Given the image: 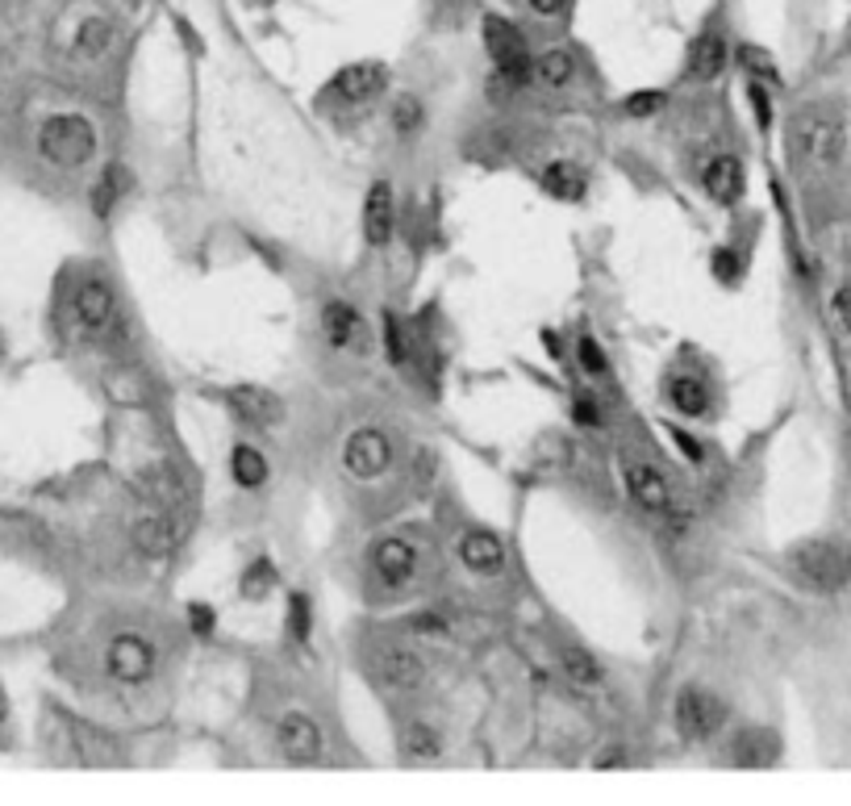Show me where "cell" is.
Instances as JSON below:
<instances>
[{
    "instance_id": "5bb4252c",
    "label": "cell",
    "mask_w": 851,
    "mask_h": 806,
    "mask_svg": "<svg viewBox=\"0 0 851 806\" xmlns=\"http://www.w3.org/2000/svg\"><path fill=\"white\" fill-rule=\"evenodd\" d=\"M388 88V68L376 63V59H363V63H347L343 72L331 80L326 93L338 96V100H372Z\"/></svg>"
},
{
    "instance_id": "f35d334b",
    "label": "cell",
    "mask_w": 851,
    "mask_h": 806,
    "mask_svg": "<svg viewBox=\"0 0 851 806\" xmlns=\"http://www.w3.org/2000/svg\"><path fill=\"white\" fill-rule=\"evenodd\" d=\"M714 276H718V281H727V285H734V281L743 276L739 256H734V251H714Z\"/></svg>"
},
{
    "instance_id": "e575fe53",
    "label": "cell",
    "mask_w": 851,
    "mask_h": 806,
    "mask_svg": "<svg viewBox=\"0 0 851 806\" xmlns=\"http://www.w3.org/2000/svg\"><path fill=\"white\" fill-rule=\"evenodd\" d=\"M626 118H651V114H660L663 109V93L660 88H643V93L626 96Z\"/></svg>"
},
{
    "instance_id": "cb8c5ba5",
    "label": "cell",
    "mask_w": 851,
    "mask_h": 806,
    "mask_svg": "<svg viewBox=\"0 0 851 806\" xmlns=\"http://www.w3.org/2000/svg\"><path fill=\"white\" fill-rule=\"evenodd\" d=\"M539 185H543L547 197H555V201H580L585 189H589V180H585V171L576 164H567V159H555V164L543 167V176H539Z\"/></svg>"
},
{
    "instance_id": "603a6c76",
    "label": "cell",
    "mask_w": 851,
    "mask_h": 806,
    "mask_svg": "<svg viewBox=\"0 0 851 806\" xmlns=\"http://www.w3.org/2000/svg\"><path fill=\"white\" fill-rule=\"evenodd\" d=\"M142 485H146V498L159 501L164 510H184V501H189V489H184V481L171 473V464H164V460L146 469Z\"/></svg>"
},
{
    "instance_id": "f1b7e54d",
    "label": "cell",
    "mask_w": 851,
    "mask_h": 806,
    "mask_svg": "<svg viewBox=\"0 0 851 806\" xmlns=\"http://www.w3.org/2000/svg\"><path fill=\"white\" fill-rule=\"evenodd\" d=\"M777 757V739L768 732H743L739 735V744H734V760L739 764H768V760Z\"/></svg>"
},
{
    "instance_id": "ac0fdd59",
    "label": "cell",
    "mask_w": 851,
    "mask_h": 806,
    "mask_svg": "<svg viewBox=\"0 0 851 806\" xmlns=\"http://www.w3.org/2000/svg\"><path fill=\"white\" fill-rule=\"evenodd\" d=\"M230 410H235L238 418L247 423V427H276L284 418V402L272 393V389H255V384H242V389H230Z\"/></svg>"
},
{
    "instance_id": "83f0119b",
    "label": "cell",
    "mask_w": 851,
    "mask_h": 806,
    "mask_svg": "<svg viewBox=\"0 0 851 806\" xmlns=\"http://www.w3.org/2000/svg\"><path fill=\"white\" fill-rule=\"evenodd\" d=\"M439 752H443V739H439V732H434L430 723H422V719H418V723H409V727L401 732V757L405 760H413V764H418V760H434Z\"/></svg>"
},
{
    "instance_id": "7bdbcfd3",
    "label": "cell",
    "mask_w": 851,
    "mask_h": 806,
    "mask_svg": "<svg viewBox=\"0 0 851 806\" xmlns=\"http://www.w3.org/2000/svg\"><path fill=\"white\" fill-rule=\"evenodd\" d=\"M747 96H752V109H756L759 126H768V121H772V105H768V88H759V84H752V88H747Z\"/></svg>"
},
{
    "instance_id": "4fadbf2b",
    "label": "cell",
    "mask_w": 851,
    "mask_h": 806,
    "mask_svg": "<svg viewBox=\"0 0 851 806\" xmlns=\"http://www.w3.org/2000/svg\"><path fill=\"white\" fill-rule=\"evenodd\" d=\"M71 309H75V322L84 327L88 334H100L109 322H113V309H118V297H113V288L109 281H100V276H88L84 285L75 288V297H71Z\"/></svg>"
},
{
    "instance_id": "9a60e30c",
    "label": "cell",
    "mask_w": 851,
    "mask_h": 806,
    "mask_svg": "<svg viewBox=\"0 0 851 806\" xmlns=\"http://www.w3.org/2000/svg\"><path fill=\"white\" fill-rule=\"evenodd\" d=\"M393 226H397V197H393L388 180H376L363 197V238H368V247H384L393 238Z\"/></svg>"
},
{
    "instance_id": "3957f363",
    "label": "cell",
    "mask_w": 851,
    "mask_h": 806,
    "mask_svg": "<svg viewBox=\"0 0 851 806\" xmlns=\"http://www.w3.org/2000/svg\"><path fill=\"white\" fill-rule=\"evenodd\" d=\"M789 569L793 577L802 581L805 590H818V593H835L843 581H848V556L839 552L827 540H802L798 547H789Z\"/></svg>"
},
{
    "instance_id": "6da1fadb",
    "label": "cell",
    "mask_w": 851,
    "mask_h": 806,
    "mask_svg": "<svg viewBox=\"0 0 851 806\" xmlns=\"http://www.w3.org/2000/svg\"><path fill=\"white\" fill-rule=\"evenodd\" d=\"M789 151L810 171L835 167L839 155H843V121H839V114L827 109V105L798 109L793 121H789Z\"/></svg>"
},
{
    "instance_id": "8d00e7d4",
    "label": "cell",
    "mask_w": 851,
    "mask_h": 806,
    "mask_svg": "<svg viewBox=\"0 0 851 806\" xmlns=\"http://www.w3.org/2000/svg\"><path fill=\"white\" fill-rule=\"evenodd\" d=\"M288 631L297 640H309V597L305 593H292L288 597Z\"/></svg>"
},
{
    "instance_id": "7c38bea8",
    "label": "cell",
    "mask_w": 851,
    "mask_h": 806,
    "mask_svg": "<svg viewBox=\"0 0 851 806\" xmlns=\"http://www.w3.org/2000/svg\"><path fill=\"white\" fill-rule=\"evenodd\" d=\"M276 748L292 764H313V760H322V732H317V723L309 714L288 711L276 723Z\"/></svg>"
},
{
    "instance_id": "f546056e",
    "label": "cell",
    "mask_w": 851,
    "mask_h": 806,
    "mask_svg": "<svg viewBox=\"0 0 851 806\" xmlns=\"http://www.w3.org/2000/svg\"><path fill=\"white\" fill-rule=\"evenodd\" d=\"M388 121H393V130L401 134V139H413L418 130H422V105H418V96H393V109H388Z\"/></svg>"
},
{
    "instance_id": "1f68e13d",
    "label": "cell",
    "mask_w": 851,
    "mask_h": 806,
    "mask_svg": "<svg viewBox=\"0 0 851 806\" xmlns=\"http://www.w3.org/2000/svg\"><path fill=\"white\" fill-rule=\"evenodd\" d=\"M576 364H580V372H585V377H592V380L610 377V359H606L601 343H597L592 334H585V339L576 343Z\"/></svg>"
},
{
    "instance_id": "7dc6e473",
    "label": "cell",
    "mask_w": 851,
    "mask_h": 806,
    "mask_svg": "<svg viewBox=\"0 0 851 806\" xmlns=\"http://www.w3.org/2000/svg\"><path fill=\"white\" fill-rule=\"evenodd\" d=\"M9 719V698H4V689H0V723Z\"/></svg>"
},
{
    "instance_id": "8992f818",
    "label": "cell",
    "mask_w": 851,
    "mask_h": 806,
    "mask_svg": "<svg viewBox=\"0 0 851 806\" xmlns=\"http://www.w3.org/2000/svg\"><path fill=\"white\" fill-rule=\"evenodd\" d=\"M184 535H189V522H184V510H155V514H142L134 522V531H130V540H134V552L146 556V560H164L171 556L176 547L184 544Z\"/></svg>"
},
{
    "instance_id": "52a82bcc",
    "label": "cell",
    "mask_w": 851,
    "mask_h": 806,
    "mask_svg": "<svg viewBox=\"0 0 851 806\" xmlns=\"http://www.w3.org/2000/svg\"><path fill=\"white\" fill-rule=\"evenodd\" d=\"M105 673L118 686H142L155 673V648L142 640V636H134V631H121L105 648Z\"/></svg>"
},
{
    "instance_id": "b9f144b4",
    "label": "cell",
    "mask_w": 851,
    "mask_h": 806,
    "mask_svg": "<svg viewBox=\"0 0 851 806\" xmlns=\"http://www.w3.org/2000/svg\"><path fill=\"white\" fill-rule=\"evenodd\" d=\"M739 63H743V68H752V72H764V75H772V59H768V50H756V47H739Z\"/></svg>"
},
{
    "instance_id": "c3c4849f",
    "label": "cell",
    "mask_w": 851,
    "mask_h": 806,
    "mask_svg": "<svg viewBox=\"0 0 851 806\" xmlns=\"http://www.w3.org/2000/svg\"><path fill=\"white\" fill-rule=\"evenodd\" d=\"M848 565H851V560H848Z\"/></svg>"
},
{
    "instance_id": "4dcf8cb0",
    "label": "cell",
    "mask_w": 851,
    "mask_h": 806,
    "mask_svg": "<svg viewBox=\"0 0 851 806\" xmlns=\"http://www.w3.org/2000/svg\"><path fill=\"white\" fill-rule=\"evenodd\" d=\"M238 590H242V597H251V602H260V597H267V593L276 590V569H272V560H251L247 565V572H242V581H238Z\"/></svg>"
},
{
    "instance_id": "484cf974",
    "label": "cell",
    "mask_w": 851,
    "mask_h": 806,
    "mask_svg": "<svg viewBox=\"0 0 851 806\" xmlns=\"http://www.w3.org/2000/svg\"><path fill=\"white\" fill-rule=\"evenodd\" d=\"M535 75H539V84H547V88H567L572 84V75H576V55L567 47H551L543 50L539 59H535Z\"/></svg>"
},
{
    "instance_id": "ba28073f",
    "label": "cell",
    "mask_w": 851,
    "mask_h": 806,
    "mask_svg": "<svg viewBox=\"0 0 851 806\" xmlns=\"http://www.w3.org/2000/svg\"><path fill=\"white\" fill-rule=\"evenodd\" d=\"M618 473H622L626 494H631L643 510H651V514H668V510H672V485H668V476H663L651 460L622 455V460H618Z\"/></svg>"
},
{
    "instance_id": "2e32d148",
    "label": "cell",
    "mask_w": 851,
    "mask_h": 806,
    "mask_svg": "<svg viewBox=\"0 0 851 806\" xmlns=\"http://www.w3.org/2000/svg\"><path fill=\"white\" fill-rule=\"evenodd\" d=\"M322 331H326V343L338 347V352H363L368 347V327H363V313L347 301H331L322 309Z\"/></svg>"
},
{
    "instance_id": "7a4b0ae2",
    "label": "cell",
    "mask_w": 851,
    "mask_h": 806,
    "mask_svg": "<svg viewBox=\"0 0 851 806\" xmlns=\"http://www.w3.org/2000/svg\"><path fill=\"white\" fill-rule=\"evenodd\" d=\"M38 151L55 167H84L96 155V130L80 114H55L38 130Z\"/></svg>"
},
{
    "instance_id": "44dd1931",
    "label": "cell",
    "mask_w": 851,
    "mask_h": 806,
    "mask_svg": "<svg viewBox=\"0 0 851 806\" xmlns=\"http://www.w3.org/2000/svg\"><path fill=\"white\" fill-rule=\"evenodd\" d=\"M722 72H727V38L718 29H706L693 43V50H688V75L709 84V80H718Z\"/></svg>"
},
{
    "instance_id": "277c9868",
    "label": "cell",
    "mask_w": 851,
    "mask_h": 806,
    "mask_svg": "<svg viewBox=\"0 0 851 806\" xmlns=\"http://www.w3.org/2000/svg\"><path fill=\"white\" fill-rule=\"evenodd\" d=\"M672 719H676V732H681L685 744H706V739H714V735L727 727V707H722V698H714L709 689L688 686L676 694V711H672Z\"/></svg>"
},
{
    "instance_id": "e0dca14e",
    "label": "cell",
    "mask_w": 851,
    "mask_h": 806,
    "mask_svg": "<svg viewBox=\"0 0 851 806\" xmlns=\"http://www.w3.org/2000/svg\"><path fill=\"white\" fill-rule=\"evenodd\" d=\"M455 556H459V565L476 577H496V572H505V544H501V535L493 531H468L459 547H455Z\"/></svg>"
},
{
    "instance_id": "60d3db41",
    "label": "cell",
    "mask_w": 851,
    "mask_h": 806,
    "mask_svg": "<svg viewBox=\"0 0 851 806\" xmlns=\"http://www.w3.org/2000/svg\"><path fill=\"white\" fill-rule=\"evenodd\" d=\"M405 627H409L413 636H443V631H447V623L439 615H413V618H405Z\"/></svg>"
},
{
    "instance_id": "d6a6232c",
    "label": "cell",
    "mask_w": 851,
    "mask_h": 806,
    "mask_svg": "<svg viewBox=\"0 0 851 806\" xmlns=\"http://www.w3.org/2000/svg\"><path fill=\"white\" fill-rule=\"evenodd\" d=\"M384 352H388V364L405 368L409 364V334H405L401 318L384 313Z\"/></svg>"
},
{
    "instance_id": "d6986e66",
    "label": "cell",
    "mask_w": 851,
    "mask_h": 806,
    "mask_svg": "<svg viewBox=\"0 0 851 806\" xmlns=\"http://www.w3.org/2000/svg\"><path fill=\"white\" fill-rule=\"evenodd\" d=\"M663 398H668V405L676 414H685V418H706L714 389H709V380L702 372H672V377L663 380Z\"/></svg>"
},
{
    "instance_id": "ffe728a7",
    "label": "cell",
    "mask_w": 851,
    "mask_h": 806,
    "mask_svg": "<svg viewBox=\"0 0 851 806\" xmlns=\"http://www.w3.org/2000/svg\"><path fill=\"white\" fill-rule=\"evenodd\" d=\"M743 185H747V176H743L739 155H714V159L702 167V189H706L718 205H734V201L743 197Z\"/></svg>"
},
{
    "instance_id": "bcb514c9",
    "label": "cell",
    "mask_w": 851,
    "mask_h": 806,
    "mask_svg": "<svg viewBox=\"0 0 851 806\" xmlns=\"http://www.w3.org/2000/svg\"><path fill=\"white\" fill-rule=\"evenodd\" d=\"M189 623L196 627V636H213V611L209 606H192Z\"/></svg>"
},
{
    "instance_id": "9c48e42d",
    "label": "cell",
    "mask_w": 851,
    "mask_h": 806,
    "mask_svg": "<svg viewBox=\"0 0 851 806\" xmlns=\"http://www.w3.org/2000/svg\"><path fill=\"white\" fill-rule=\"evenodd\" d=\"M418 569H422V552L405 535H388L372 547V572L384 590H405L418 577Z\"/></svg>"
},
{
    "instance_id": "74e56055",
    "label": "cell",
    "mask_w": 851,
    "mask_h": 806,
    "mask_svg": "<svg viewBox=\"0 0 851 806\" xmlns=\"http://www.w3.org/2000/svg\"><path fill=\"white\" fill-rule=\"evenodd\" d=\"M663 430L672 435V443H676V448L685 451V455H688V460H693V464H702V460H706V448H702V443H697V439H693V435H688L685 427H672V423H668V427H663Z\"/></svg>"
},
{
    "instance_id": "4316f807",
    "label": "cell",
    "mask_w": 851,
    "mask_h": 806,
    "mask_svg": "<svg viewBox=\"0 0 851 806\" xmlns=\"http://www.w3.org/2000/svg\"><path fill=\"white\" fill-rule=\"evenodd\" d=\"M230 473L242 489H260L263 481H267V460H263L260 448H251V443H238L230 451Z\"/></svg>"
},
{
    "instance_id": "d4e9b609",
    "label": "cell",
    "mask_w": 851,
    "mask_h": 806,
    "mask_svg": "<svg viewBox=\"0 0 851 806\" xmlns=\"http://www.w3.org/2000/svg\"><path fill=\"white\" fill-rule=\"evenodd\" d=\"M109 47H113V22H109V17H84L80 29H75L71 55H75L80 63H96Z\"/></svg>"
},
{
    "instance_id": "ab89813d",
    "label": "cell",
    "mask_w": 851,
    "mask_h": 806,
    "mask_svg": "<svg viewBox=\"0 0 851 806\" xmlns=\"http://www.w3.org/2000/svg\"><path fill=\"white\" fill-rule=\"evenodd\" d=\"M572 418H576L580 427H597V423H601V405L580 393V398H572Z\"/></svg>"
},
{
    "instance_id": "5b68a950",
    "label": "cell",
    "mask_w": 851,
    "mask_h": 806,
    "mask_svg": "<svg viewBox=\"0 0 851 806\" xmlns=\"http://www.w3.org/2000/svg\"><path fill=\"white\" fill-rule=\"evenodd\" d=\"M484 47H489L496 63V80L522 84L526 75L535 72V59H530V47H526L522 29H514L505 17H493V13L484 17Z\"/></svg>"
},
{
    "instance_id": "ee69618b",
    "label": "cell",
    "mask_w": 851,
    "mask_h": 806,
    "mask_svg": "<svg viewBox=\"0 0 851 806\" xmlns=\"http://www.w3.org/2000/svg\"><path fill=\"white\" fill-rule=\"evenodd\" d=\"M592 764H597V769H622V764H631V752H626V748H610V752H597Z\"/></svg>"
},
{
    "instance_id": "d590c367",
    "label": "cell",
    "mask_w": 851,
    "mask_h": 806,
    "mask_svg": "<svg viewBox=\"0 0 851 806\" xmlns=\"http://www.w3.org/2000/svg\"><path fill=\"white\" fill-rule=\"evenodd\" d=\"M118 180H121L118 167H109V171L100 176V185L93 189V210H96L100 217L109 214V210H113V201H118Z\"/></svg>"
},
{
    "instance_id": "836d02e7",
    "label": "cell",
    "mask_w": 851,
    "mask_h": 806,
    "mask_svg": "<svg viewBox=\"0 0 851 806\" xmlns=\"http://www.w3.org/2000/svg\"><path fill=\"white\" fill-rule=\"evenodd\" d=\"M830 322H835V331L839 334H848L851 339V285H839L835 293H830Z\"/></svg>"
},
{
    "instance_id": "f6af8a7d",
    "label": "cell",
    "mask_w": 851,
    "mask_h": 806,
    "mask_svg": "<svg viewBox=\"0 0 851 806\" xmlns=\"http://www.w3.org/2000/svg\"><path fill=\"white\" fill-rule=\"evenodd\" d=\"M526 9H530L535 17H560L567 9V0H526Z\"/></svg>"
},
{
    "instance_id": "7402d4cb",
    "label": "cell",
    "mask_w": 851,
    "mask_h": 806,
    "mask_svg": "<svg viewBox=\"0 0 851 806\" xmlns=\"http://www.w3.org/2000/svg\"><path fill=\"white\" fill-rule=\"evenodd\" d=\"M555 656H560V673H564L576 689H601L606 673H601V664H597L592 652L576 648V643H560V648H555Z\"/></svg>"
},
{
    "instance_id": "8fae6325",
    "label": "cell",
    "mask_w": 851,
    "mask_h": 806,
    "mask_svg": "<svg viewBox=\"0 0 851 806\" xmlns=\"http://www.w3.org/2000/svg\"><path fill=\"white\" fill-rule=\"evenodd\" d=\"M372 668H376V677L384 681L388 689H418L425 681V661L413 652V648H405V643H376L372 648Z\"/></svg>"
},
{
    "instance_id": "30bf717a",
    "label": "cell",
    "mask_w": 851,
    "mask_h": 806,
    "mask_svg": "<svg viewBox=\"0 0 851 806\" xmlns=\"http://www.w3.org/2000/svg\"><path fill=\"white\" fill-rule=\"evenodd\" d=\"M343 464H347V473L359 476V481H376V476H384L388 473V464H393V443H388V435L376 427L355 430L351 439H347V448H343Z\"/></svg>"
}]
</instances>
